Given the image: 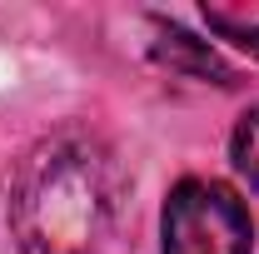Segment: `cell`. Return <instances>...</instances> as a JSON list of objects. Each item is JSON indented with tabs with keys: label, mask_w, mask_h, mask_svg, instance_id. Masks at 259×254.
I'll list each match as a JSON object with an SVG mask.
<instances>
[{
	"label": "cell",
	"mask_w": 259,
	"mask_h": 254,
	"mask_svg": "<svg viewBox=\"0 0 259 254\" xmlns=\"http://www.w3.org/2000/svg\"><path fill=\"white\" fill-rule=\"evenodd\" d=\"M160 254H254V220L220 180H180L160 215Z\"/></svg>",
	"instance_id": "7a4b0ae2"
},
{
	"label": "cell",
	"mask_w": 259,
	"mask_h": 254,
	"mask_svg": "<svg viewBox=\"0 0 259 254\" xmlns=\"http://www.w3.org/2000/svg\"><path fill=\"white\" fill-rule=\"evenodd\" d=\"M120 164L95 135L60 130L40 140L10 194V229L20 254H90L120 209Z\"/></svg>",
	"instance_id": "6da1fadb"
},
{
	"label": "cell",
	"mask_w": 259,
	"mask_h": 254,
	"mask_svg": "<svg viewBox=\"0 0 259 254\" xmlns=\"http://www.w3.org/2000/svg\"><path fill=\"white\" fill-rule=\"evenodd\" d=\"M209 30H220V35H229L239 50H249V55H259V25H244V20H234V15H209Z\"/></svg>",
	"instance_id": "5b68a950"
},
{
	"label": "cell",
	"mask_w": 259,
	"mask_h": 254,
	"mask_svg": "<svg viewBox=\"0 0 259 254\" xmlns=\"http://www.w3.org/2000/svg\"><path fill=\"white\" fill-rule=\"evenodd\" d=\"M229 159H234V170H239V175L259 190V105H249V110H244V120L234 125Z\"/></svg>",
	"instance_id": "277c9868"
},
{
	"label": "cell",
	"mask_w": 259,
	"mask_h": 254,
	"mask_svg": "<svg viewBox=\"0 0 259 254\" xmlns=\"http://www.w3.org/2000/svg\"><path fill=\"white\" fill-rule=\"evenodd\" d=\"M155 60L169 65L175 75H190V80H209V85H234V70H229L209 40H194L185 25H169V20H155Z\"/></svg>",
	"instance_id": "3957f363"
}]
</instances>
